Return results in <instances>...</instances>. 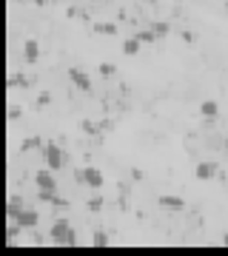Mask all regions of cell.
<instances>
[{
  "mask_svg": "<svg viewBox=\"0 0 228 256\" xmlns=\"http://www.w3.org/2000/svg\"><path fill=\"white\" fill-rule=\"evenodd\" d=\"M20 210H23V200H20L18 194H12L9 202H6V216H9V222H12V220H18Z\"/></svg>",
  "mask_w": 228,
  "mask_h": 256,
  "instance_id": "cell-9",
  "label": "cell"
},
{
  "mask_svg": "<svg viewBox=\"0 0 228 256\" xmlns=\"http://www.w3.org/2000/svg\"><path fill=\"white\" fill-rule=\"evenodd\" d=\"M52 205H55V208H63V205H69V202H66L63 196H57V194H55V200H52Z\"/></svg>",
  "mask_w": 228,
  "mask_h": 256,
  "instance_id": "cell-21",
  "label": "cell"
},
{
  "mask_svg": "<svg viewBox=\"0 0 228 256\" xmlns=\"http://www.w3.org/2000/svg\"><path fill=\"white\" fill-rule=\"evenodd\" d=\"M91 245H97V248L109 245V236H106V234H94V236H91Z\"/></svg>",
  "mask_w": 228,
  "mask_h": 256,
  "instance_id": "cell-19",
  "label": "cell"
},
{
  "mask_svg": "<svg viewBox=\"0 0 228 256\" xmlns=\"http://www.w3.org/2000/svg\"><path fill=\"white\" fill-rule=\"evenodd\" d=\"M151 32H154L157 37H165L168 32H171V26H168L165 20H154V23H151Z\"/></svg>",
  "mask_w": 228,
  "mask_h": 256,
  "instance_id": "cell-13",
  "label": "cell"
},
{
  "mask_svg": "<svg viewBox=\"0 0 228 256\" xmlns=\"http://www.w3.org/2000/svg\"><path fill=\"white\" fill-rule=\"evenodd\" d=\"M94 32H100V34H117V26H114V23H97V26H94Z\"/></svg>",
  "mask_w": 228,
  "mask_h": 256,
  "instance_id": "cell-15",
  "label": "cell"
},
{
  "mask_svg": "<svg viewBox=\"0 0 228 256\" xmlns=\"http://www.w3.org/2000/svg\"><path fill=\"white\" fill-rule=\"evenodd\" d=\"M20 230H23V225H20V222H15L12 220V225L9 228H6V239H9V242H15V239H18V234Z\"/></svg>",
  "mask_w": 228,
  "mask_h": 256,
  "instance_id": "cell-14",
  "label": "cell"
},
{
  "mask_svg": "<svg viewBox=\"0 0 228 256\" xmlns=\"http://www.w3.org/2000/svg\"><path fill=\"white\" fill-rule=\"evenodd\" d=\"M37 220H40V216H37V210L23 208V210H20V216L15 222H20V225H23V230H32V228H37Z\"/></svg>",
  "mask_w": 228,
  "mask_h": 256,
  "instance_id": "cell-6",
  "label": "cell"
},
{
  "mask_svg": "<svg viewBox=\"0 0 228 256\" xmlns=\"http://www.w3.org/2000/svg\"><path fill=\"white\" fill-rule=\"evenodd\" d=\"M43 156H46V168H52V171H60L63 168V148L57 146V142H46L43 146Z\"/></svg>",
  "mask_w": 228,
  "mask_h": 256,
  "instance_id": "cell-2",
  "label": "cell"
},
{
  "mask_svg": "<svg viewBox=\"0 0 228 256\" xmlns=\"http://www.w3.org/2000/svg\"><path fill=\"white\" fill-rule=\"evenodd\" d=\"M52 242L55 245H69V248L77 245V234L72 230L69 220H55V225H52Z\"/></svg>",
  "mask_w": 228,
  "mask_h": 256,
  "instance_id": "cell-1",
  "label": "cell"
},
{
  "mask_svg": "<svg viewBox=\"0 0 228 256\" xmlns=\"http://www.w3.org/2000/svg\"><path fill=\"white\" fill-rule=\"evenodd\" d=\"M140 46H143V43H140V37H128V40H126V43H123V54H126V57H134L137 54V52H140Z\"/></svg>",
  "mask_w": 228,
  "mask_h": 256,
  "instance_id": "cell-12",
  "label": "cell"
},
{
  "mask_svg": "<svg viewBox=\"0 0 228 256\" xmlns=\"http://www.w3.org/2000/svg\"><path fill=\"white\" fill-rule=\"evenodd\" d=\"M35 146H43V142H40V140H26V142H23V148H26V151H29V148H35Z\"/></svg>",
  "mask_w": 228,
  "mask_h": 256,
  "instance_id": "cell-22",
  "label": "cell"
},
{
  "mask_svg": "<svg viewBox=\"0 0 228 256\" xmlns=\"http://www.w3.org/2000/svg\"><path fill=\"white\" fill-rule=\"evenodd\" d=\"M100 74H103V77L114 74V66H111V63H100Z\"/></svg>",
  "mask_w": 228,
  "mask_h": 256,
  "instance_id": "cell-20",
  "label": "cell"
},
{
  "mask_svg": "<svg viewBox=\"0 0 228 256\" xmlns=\"http://www.w3.org/2000/svg\"><path fill=\"white\" fill-rule=\"evenodd\" d=\"M157 202H160V208H165V210H182L185 208V200H182V196H171V194H163Z\"/></svg>",
  "mask_w": 228,
  "mask_h": 256,
  "instance_id": "cell-7",
  "label": "cell"
},
{
  "mask_svg": "<svg viewBox=\"0 0 228 256\" xmlns=\"http://www.w3.org/2000/svg\"><path fill=\"white\" fill-rule=\"evenodd\" d=\"M143 3H148V0H143Z\"/></svg>",
  "mask_w": 228,
  "mask_h": 256,
  "instance_id": "cell-25",
  "label": "cell"
},
{
  "mask_svg": "<svg viewBox=\"0 0 228 256\" xmlns=\"http://www.w3.org/2000/svg\"><path fill=\"white\" fill-rule=\"evenodd\" d=\"M35 185H37V191H57V180H55V174H52V168L37 171V174H35Z\"/></svg>",
  "mask_w": 228,
  "mask_h": 256,
  "instance_id": "cell-3",
  "label": "cell"
},
{
  "mask_svg": "<svg viewBox=\"0 0 228 256\" xmlns=\"http://www.w3.org/2000/svg\"><path fill=\"white\" fill-rule=\"evenodd\" d=\"M69 80L74 82V88H77V92H91L89 74L83 72V68H77V66H72V68H69Z\"/></svg>",
  "mask_w": 228,
  "mask_h": 256,
  "instance_id": "cell-4",
  "label": "cell"
},
{
  "mask_svg": "<svg viewBox=\"0 0 228 256\" xmlns=\"http://www.w3.org/2000/svg\"><path fill=\"white\" fill-rule=\"evenodd\" d=\"M23 57H26V63H37L40 60V43L37 40H26L23 43Z\"/></svg>",
  "mask_w": 228,
  "mask_h": 256,
  "instance_id": "cell-10",
  "label": "cell"
},
{
  "mask_svg": "<svg viewBox=\"0 0 228 256\" xmlns=\"http://www.w3.org/2000/svg\"><path fill=\"white\" fill-rule=\"evenodd\" d=\"M29 3H35V6H43L46 0H29Z\"/></svg>",
  "mask_w": 228,
  "mask_h": 256,
  "instance_id": "cell-23",
  "label": "cell"
},
{
  "mask_svg": "<svg viewBox=\"0 0 228 256\" xmlns=\"http://www.w3.org/2000/svg\"><path fill=\"white\" fill-rule=\"evenodd\" d=\"M200 114H202L205 120H214V117L219 114V106H217L214 100H202V102H200Z\"/></svg>",
  "mask_w": 228,
  "mask_h": 256,
  "instance_id": "cell-11",
  "label": "cell"
},
{
  "mask_svg": "<svg viewBox=\"0 0 228 256\" xmlns=\"http://www.w3.org/2000/svg\"><path fill=\"white\" fill-rule=\"evenodd\" d=\"M20 114H23V108H20V106H9V108H6V120H9V122H15Z\"/></svg>",
  "mask_w": 228,
  "mask_h": 256,
  "instance_id": "cell-17",
  "label": "cell"
},
{
  "mask_svg": "<svg viewBox=\"0 0 228 256\" xmlns=\"http://www.w3.org/2000/svg\"><path fill=\"white\" fill-rule=\"evenodd\" d=\"M137 37H140V43H157V40H160V37H157L151 28H148V32H140Z\"/></svg>",
  "mask_w": 228,
  "mask_h": 256,
  "instance_id": "cell-18",
  "label": "cell"
},
{
  "mask_svg": "<svg viewBox=\"0 0 228 256\" xmlns=\"http://www.w3.org/2000/svg\"><path fill=\"white\" fill-rule=\"evenodd\" d=\"M222 245H228V234H222Z\"/></svg>",
  "mask_w": 228,
  "mask_h": 256,
  "instance_id": "cell-24",
  "label": "cell"
},
{
  "mask_svg": "<svg viewBox=\"0 0 228 256\" xmlns=\"http://www.w3.org/2000/svg\"><path fill=\"white\" fill-rule=\"evenodd\" d=\"M103 202H106L103 196H91V200H89V210H91V214H100V210H103Z\"/></svg>",
  "mask_w": 228,
  "mask_h": 256,
  "instance_id": "cell-16",
  "label": "cell"
},
{
  "mask_svg": "<svg viewBox=\"0 0 228 256\" xmlns=\"http://www.w3.org/2000/svg\"><path fill=\"white\" fill-rule=\"evenodd\" d=\"M77 180L83 185H89V188H103V174L97 168H83V171H77Z\"/></svg>",
  "mask_w": 228,
  "mask_h": 256,
  "instance_id": "cell-5",
  "label": "cell"
},
{
  "mask_svg": "<svg viewBox=\"0 0 228 256\" xmlns=\"http://www.w3.org/2000/svg\"><path fill=\"white\" fill-rule=\"evenodd\" d=\"M194 174H197V180L208 182V180H214V176H217V165H214V162H200L197 168H194Z\"/></svg>",
  "mask_w": 228,
  "mask_h": 256,
  "instance_id": "cell-8",
  "label": "cell"
}]
</instances>
